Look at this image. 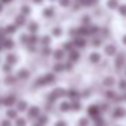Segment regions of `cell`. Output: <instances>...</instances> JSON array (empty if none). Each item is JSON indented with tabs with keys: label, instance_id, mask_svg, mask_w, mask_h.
<instances>
[{
	"label": "cell",
	"instance_id": "obj_1",
	"mask_svg": "<svg viewBox=\"0 0 126 126\" xmlns=\"http://www.w3.org/2000/svg\"><path fill=\"white\" fill-rule=\"evenodd\" d=\"M53 81H54V75L47 73V75H45L42 79H38V80H37L35 84H37V85H45V84H50V83H53Z\"/></svg>",
	"mask_w": 126,
	"mask_h": 126
},
{
	"label": "cell",
	"instance_id": "obj_2",
	"mask_svg": "<svg viewBox=\"0 0 126 126\" xmlns=\"http://www.w3.org/2000/svg\"><path fill=\"white\" fill-rule=\"evenodd\" d=\"M98 114H99L98 106H91V107H88V115H91V117H96Z\"/></svg>",
	"mask_w": 126,
	"mask_h": 126
},
{
	"label": "cell",
	"instance_id": "obj_3",
	"mask_svg": "<svg viewBox=\"0 0 126 126\" xmlns=\"http://www.w3.org/2000/svg\"><path fill=\"white\" fill-rule=\"evenodd\" d=\"M38 114H39V109H38V107H31L30 111H29V117H30V118L38 117Z\"/></svg>",
	"mask_w": 126,
	"mask_h": 126
},
{
	"label": "cell",
	"instance_id": "obj_4",
	"mask_svg": "<svg viewBox=\"0 0 126 126\" xmlns=\"http://www.w3.org/2000/svg\"><path fill=\"white\" fill-rule=\"evenodd\" d=\"M90 61L92 64L99 63V61H100V54H99V53H92V54L90 56Z\"/></svg>",
	"mask_w": 126,
	"mask_h": 126
},
{
	"label": "cell",
	"instance_id": "obj_5",
	"mask_svg": "<svg viewBox=\"0 0 126 126\" xmlns=\"http://www.w3.org/2000/svg\"><path fill=\"white\" fill-rule=\"evenodd\" d=\"M3 103L6 104V106H12V104L15 103V96H7V98H4Z\"/></svg>",
	"mask_w": 126,
	"mask_h": 126
},
{
	"label": "cell",
	"instance_id": "obj_6",
	"mask_svg": "<svg viewBox=\"0 0 126 126\" xmlns=\"http://www.w3.org/2000/svg\"><path fill=\"white\" fill-rule=\"evenodd\" d=\"M125 114H126V111H125L123 109H121V107H117V109H115V111H114V117H115V118L123 117Z\"/></svg>",
	"mask_w": 126,
	"mask_h": 126
},
{
	"label": "cell",
	"instance_id": "obj_7",
	"mask_svg": "<svg viewBox=\"0 0 126 126\" xmlns=\"http://www.w3.org/2000/svg\"><path fill=\"white\" fill-rule=\"evenodd\" d=\"M29 76H30V73H29V72L26 71V69H22V71L18 72V77H19V79H22V80L27 79Z\"/></svg>",
	"mask_w": 126,
	"mask_h": 126
},
{
	"label": "cell",
	"instance_id": "obj_8",
	"mask_svg": "<svg viewBox=\"0 0 126 126\" xmlns=\"http://www.w3.org/2000/svg\"><path fill=\"white\" fill-rule=\"evenodd\" d=\"M12 46H14V41H12V39H4L3 41V47H6V49H12Z\"/></svg>",
	"mask_w": 126,
	"mask_h": 126
},
{
	"label": "cell",
	"instance_id": "obj_9",
	"mask_svg": "<svg viewBox=\"0 0 126 126\" xmlns=\"http://www.w3.org/2000/svg\"><path fill=\"white\" fill-rule=\"evenodd\" d=\"M75 46H77V47H84V46H85V41H84L83 38L75 39Z\"/></svg>",
	"mask_w": 126,
	"mask_h": 126
},
{
	"label": "cell",
	"instance_id": "obj_10",
	"mask_svg": "<svg viewBox=\"0 0 126 126\" xmlns=\"http://www.w3.org/2000/svg\"><path fill=\"white\" fill-rule=\"evenodd\" d=\"M53 94H54V96H56V98H61V96H64L66 92H65L64 90H61V88H57V90H54V91H53Z\"/></svg>",
	"mask_w": 126,
	"mask_h": 126
},
{
	"label": "cell",
	"instance_id": "obj_11",
	"mask_svg": "<svg viewBox=\"0 0 126 126\" xmlns=\"http://www.w3.org/2000/svg\"><path fill=\"white\" fill-rule=\"evenodd\" d=\"M15 63H16V56L15 54H8L7 56V64H11L12 65V64H15Z\"/></svg>",
	"mask_w": 126,
	"mask_h": 126
},
{
	"label": "cell",
	"instance_id": "obj_12",
	"mask_svg": "<svg viewBox=\"0 0 126 126\" xmlns=\"http://www.w3.org/2000/svg\"><path fill=\"white\" fill-rule=\"evenodd\" d=\"M122 64H123V56L122 54H118L117 56V60H115V65H117L118 68H121Z\"/></svg>",
	"mask_w": 126,
	"mask_h": 126
},
{
	"label": "cell",
	"instance_id": "obj_13",
	"mask_svg": "<svg viewBox=\"0 0 126 126\" xmlns=\"http://www.w3.org/2000/svg\"><path fill=\"white\" fill-rule=\"evenodd\" d=\"M60 109H61V111H68V110L71 109V103H68V102H63V103L60 104Z\"/></svg>",
	"mask_w": 126,
	"mask_h": 126
},
{
	"label": "cell",
	"instance_id": "obj_14",
	"mask_svg": "<svg viewBox=\"0 0 126 126\" xmlns=\"http://www.w3.org/2000/svg\"><path fill=\"white\" fill-rule=\"evenodd\" d=\"M106 53L109 56H114L115 54V46H112V45H110V46L106 47Z\"/></svg>",
	"mask_w": 126,
	"mask_h": 126
},
{
	"label": "cell",
	"instance_id": "obj_15",
	"mask_svg": "<svg viewBox=\"0 0 126 126\" xmlns=\"http://www.w3.org/2000/svg\"><path fill=\"white\" fill-rule=\"evenodd\" d=\"M66 95L69 96V98H72V99H75V100H76L77 98H79V94L76 92V91H73V90H71V91H68V92H66Z\"/></svg>",
	"mask_w": 126,
	"mask_h": 126
},
{
	"label": "cell",
	"instance_id": "obj_16",
	"mask_svg": "<svg viewBox=\"0 0 126 126\" xmlns=\"http://www.w3.org/2000/svg\"><path fill=\"white\" fill-rule=\"evenodd\" d=\"M26 109H27V103L23 102V100H20L19 103H18V110H19V111H25Z\"/></svg>",
	"mask_w": 126,
	"mask_h": 126
},
{
	"label": "cell",
	"instance_id": "obj_17",
	"mask_svg": "<svg viewBox=\"0 0 126 126\" xmlns=\"http://www.w3.org/2000/svg\"><path fill=\"white\" fill-rule=\"evenodd\" d=\"M53 14H54V10H53L52 7H49V8H45V11H44V15H45L46 18L52 16Z\"/></svg>",
	"mask_w": 126,
	"mask_h": 126
},
{
	"label": "cell",
	"instance_id": "obj_18",
	"mask_svg": "<svg viewBox=\"0 0 126 126\" xmlns=\"http://www.w3.org/2000/svg\"><path fill=\"white\" fill-rule=\"evenodd\" d=\"M15 22H16V26H23L25 25V16H23V15L18 16L16 19H15Z\"/></svg>",
	"mask_w": 126,
	"mask_h": 126
},
{
	"label": "cell",
	"instance_id": "obj_19",
	"mask_svg": "<svg viewBox=\"0 0 126 126\" xmlns=\"http://www.w3.org/2000/svg\"><path fill=\"white\" fill-rule=\"evenodd\" d=\"M63 57H64V52H63V50H56V52H54V58H56V60H61Z\"/></svg>",
	"mask_w": 126,
	"mask_h": 126
},
{
	"label": "cell",
	"instance_id": "obj_20",
	"mask_svg": "<svg viewBox=\"0 0 126 126\" xmlns=\"http://www.w3.org/2000/svg\"><path fill=\"white\" fill-rule=\"evenodd\" d=\"M69 60H71V61L79 60V53H77V52H71V54H69Z\"/></svg>",
	"mask_w": 126,
	"mask_h": 126
},
{
	"label": "cell",
	"instance_id": "obj_21",
	"mask_svg": "<svg viewBox=\"0 0 126 126\" xmlns=\"http://www.w3.org/2000/svg\"><path fill=\"white\" fill-rule=\"evenodd\" d=\"M107 6H109L110 8H117L118 7V0H109Z\"/></svg>",
	"mask_w": 126,
	"mask_h": 126
},
{
	"label": "cell",
	"instance_id": "obj_22",
	"mask_svg": "<svg viewBox=\"0 0 126 126\" xmlns=\"http://www.w3.org/2000/svg\"><path fill=\"white\" fill-rule=\"evenodd\" d=\"M15 30H16V25L15 26H7L6 27V33H8V34H14Z\"/></svg>",
	"mask_w": 126,
	"mask_h": 126
},
{
	"label": "cell",
	"instance_id": "obj_23",
	"mask_svg": "<svg viewBox=\"0 0 126 126\" xmlns=\"http://www.w3.org/2000/svg\"><path fill=\"white\" fill-rule=\"evenodd\" d=\"M64 69H65V66H64L63 64H60V63H57V64L54 65V71H56V72H63Z\"/></svg>",
	"mask_w": 126,
	"mask_h": 126
},
{
	"label": "cell",
	"instance_id": "obj_24",
	"mask_svg": "<svg viewBox=\"0 0 126 126\" xmlns=\"http://www.w3.org/2000/svg\"><path fill=\"white\" fill-rule=\"evenodd\" d=\"M112 84H114V80H112L111 77H107V79L104 80V85H106V87H111Z\"/></svg>",
	"mask_w": 126,
	"mask_h": 126
},
{
	"label": "cell",
	"instance_id": "obj_25",
	"mask_svg": "<svg viewBox=\"0 0 126 126\" xmlns=\"http://www.w3.org/2000/svg\"><path fill=\"white\" fill-rule=\"evenodd\" d=\"M37 29H38V26L35 25V23H31L30 26H29V30H30V33H37Z\"/></svg>",
	"mask_w": 126,
	"mask_h": 126
},
{
	"label": "cell",
	"instance_id": "obj_26",
	"mask_svg": "<svg viewBox=\"0 0 126 126\" xmlns=\"http://www.w3.org/2000/svg\"><path fill=\"white\" fill-rule=\"evenodd\" d=\"M80 107H81V104L79 103V102H73V103L71 104V109H73V110H80Z\"/></svg>",
	"mask_w": 126,
	"mask_h": 126
},
{
	"label": "cell",
	"instance_id": "obj_27",
	"mask_svg": "<svg viewBox=\"0 0 126 126\" xmlns=\"http://www.w3.org/2000/svg\"><path fill=\"white\" fill-rule=\"evenodd\" d=\"M7 117L8 118H16V112H15L14 110H8V111H7Z\"/></svg>",
	"mask_w": 126,
	"mask_h": 126
},
{
	"label": "cell",
	"instance_id": "obj_28",
	"mask_svg": "<svg viewBox=\"0 0 126 126\" xmlns=\"http://www.w3.org/2000/svg\"><path fill=\"white\" fill-rule=\"evenodd\" d=\"M37 41H38V39H37L35 35H31L30 38H29V44H30V45H35Z\"/></svg>",
	"mask_w": 126,
	"mask_h": 126
},
{
	"label": "cell",
	"instance_id": "obj_29",
	"mask_svg": "<svg viewBox=\"0 0 126 126\" xmlns=\"http://www.w3.org/2000/svg\"><path fill=\"white\" fill-rule=\"evenodd\" d=\"M46 122H47V118H46V117H39V118H38V123H39V125L44 126Z\"/></svg>",
	"mask_w": 126,
	"mask_h": 126
},
{
	"label": "cell",
	"instance_id": "obj_30",
	"mask_svg": "<svg viewBox=\"0 0 126 126\" xmlns=\"http://www.w3.org/2000/svg\"><path fill=\"white\" fill-rule=\"evenodd\" d=\"M16 126H26V121L23 119V118H19V119H16Z\"/></svg>",
	"mask_w": 126,
	"mask_h": 126
},
{
	"label": "cell",
	"instance_id": "obj_31",
	"mask_svg": "<svg viewBox=\"0 0 126 126\" xmlns=\"http://www.w3.org/2000/svg\"><path fill=\"white\" fill-rule=\"evenodd\" d=\"M41 42H42V45H45V46H46V45L50 44V38H49V37H44V38L41 39Z\"/></svg>",
	"mask_w": 126,
	"mask_h": 126
},
{
	"label": "cell",
	"instance_id": "obj_32",
	"mask_svg": "<svg viewBox=\"0 0 126 126\" xmlns=\"http://www.w3.org/2000/svg\"><path fill=\"white\" fill-rule=\"evenodd\" d=\"M119 14L122 16H126V6H121L119 7Z\"/></svg>",
	"mask_w": 126,
	"mask_h": 126
},
{
	"label": "cell",
	"instance_id": "obj_33",
	"mask_svg": "<svg viewBox=\"0 0 126 126\" xmlns=\"http://www.w3.org/2000/svg\"><path fill=\"white\" fill-rule=\"evenodd\" d=\"M22 12H23V15H27V14H30V7H27V6H23V7H22Z\"/></svg>",
	"mask_w": 126,
	"mask_h": 126
},
{
	"label": "cell",
	"instance_id": "obj_34",
	"mask_svg": "<svg viewBox=\"0 0 126 126\" xmlns=\"http://www.w3.org/2000/svg\"><path fill=\"white\" fill-rule=\"evenodd\" d=\"M106 95H107V98H109V99H115V98H117L115 92H112V91H109V92H107Z\"/></svg>",
	"mask_w": 126,
	"mask_h": 126
},
{
	"label": "cell",
	"instance_id": "obj_35",
	"mask_svg": "<svg viewBox=\"0 0 126 126\" xmlns=\"http://www.w3.org/2000/svg\"><path fill=\"white\" fill-rule=\"evenodd\" d=\"M119 88H121V90H123V91H126V81H125V80H121V81H119Z\"/></svg>",
	"mask_w": 126,
	"mask_h": 126
},
{
	"label": "cell",
	"instance_id": "obj_36",
	"mask_svg": "<svg viewBox=\"0 0 126 126\" xmlns=\"http://www.w3.org/2000/svg\"><path fill=\"white\" fill-rule=\"evenodd\" d=\"M64 49L72 50V42H66V44H64Z\"/></svg>",
	"mask_w": 126,
	"mask_h": 126
},
{
	"label": "cell",
	"instance_id": "obj_37",
	"mask_svg": "<svg viewBox=\"0 0 126 126\" xmlns=\"http://www.w3.org/2000/svg\"><path fill=\"white\" fill-rule=\"evenodd\" d=\"M69 3H71L69 0H60V4H61L63 7H66V6H69Z\"/></svg>",
	"mask_w": 126,
	"mask_h": 126
},
{
	"label": "cell",
	"instance_id": "obj_38",
	"mask_svg": "<svg viewBox=\"0 0 126 126\" xmlns=\"http://www.w3.org/2000/svg\"><path fill=\"white\" fill-rule=\"evenodd\" d=\"M80 4H81V6H90L91 0H80Z\"/></svg>",
	"mask_w": 126,
	"mask_h": 126
},
{
	"label": "cell",
	"instance_id": "obj_39",
	"mask_svg": "<svg viewBox=\"0 0 126 126\" xmlns=\"http://www.w3.org/2000/svg\"><path fill=\"white\" fill-rule=\"evenodd\" d=\"M6 30H3V29H1V30H0V41H4V35H6Z\"/></svg>",
	"mask_w": 126,
	"mask_h": 126
},
{
	"label": "cell",
	"instance_id": "obj_40",
	"mask_svg": "<svg viewBox=\"0 0 126 126\" xmlns=\"http://www.w3.org/2000/svg\"><path fill=\"white\" fill-rule=\"evenodd\" d=\"M3 71H4V72H10V71H11V64H7V65H4V66H3Z\"/></svg>",
	"mask_w": 126,
	"mask_h": 126
},
{
	"label": "cell",
	"instance_id": "obj_41",
	"mask_svg": "<svg viewBox=\"0 0 126 126\" xmlns=\"http://www.w3.org/2000/svg\"><path fill=\"white\" fill-rule=\"evenodd\" d=\"M42 54H44V56H49L50 54V49H47V47H46V49H44V50H42Z\"/></svg>",
	"mask_w": 126,
	"mask_h": 126
},
{
	"label": "cell",
	"instance_id": "obj_42",
	"mask_svg": "<svg viewBox=\"0 0 126 126\" xmlns=\"http://www.w3.org/2000/svg\"><path fill=\"white\" fill-rule=\"evenodd\" d=\"M53 34H54V35H60V34H61V29H54V30H53Z\"/></svg>",
	"mask_w": 126,
	"mask_h": 126
},
{
	"label": "cell",
	"instance_id": "obj_43",
	"mask_svg": "<svg viewBox=\"0 0 126 126\" xmlns=\"http://www.w3.org/2000/svg\"><path fill=\"white\" fill-rule=\"evenodd\" d=\"M1 126H11V123H10V121H8V119H6V121H3Z\"/></svg>",
	"mask_w": 126,
	"mask_h": 126
},
{
	"label": "cell",
	"instance_id": "obj_44",
	"mask_svg": "<svg viewBox=\"0 0 126 126\" xmlns=\"http://www.w3.org/2000/svg\"><path fill=\"white\" fill-rule=\"evenodd\" d=\"M56 126H66V123L63 122V121H58V122L56 123Z\"/></svg>",
	"mask_w": 126,
	"mask_h": 126
},
{
	"label": "cell",
	"instance_id": "obj_45",
	"mask_svg": "<svg viewBox=\"0 0 126 126\" xmlns=\"http://www.w3.org/2000/svg\"><path fill=\"white\" fill-rule=\"evenodd\" d=\"M100 44H102L100 39H95V41H94V46H99Z\"/></svg>",
	"mask_w": 126,
	"mask_h": 126
},
{
	"label": "cell",
	"instance_id": "obj_46",
	"mask_svg": "<svg viewBox=\"0 0 126 126\" xmlns=\"http://www.w3.org/2000/svg\"><path fill=\"white\" fill-rule=\"evenodd\" d=\"M14 77H7V79H6V83H12V81H14Z\"/></svg>",
	"mask_w": 126,
	"mask_h": 126
},
{
	"label": "cell",
	"instance_id": "obj_47",
	"mask_svg": "<svg viewBox=\"0 0 126 126\" xmlns=\"http://www.w3.org/2000/svg\"><path fill=\"white\" fill-rule=\"evenodd\" d=\"M122 42H123V44L126 45V35H125V37H123V38H122Z\"/></svg>",
	"mask_w": 126,
	"mask_h": 126
},
{
	"label": "cell",
	"instance_id": "obj_48",
	"mask_svg": "<svg viewBox=\"0 0 126 126\" xmlns=\"http://www.w3.org/2000/svg\"><path fill=\"white\" fill-rule=\"evenodd\" d=\"M11 0H1V3H10Z\"/></svg>",
	"mask_w": 126,
	"mask_h": 126
},
{
	"label": "cell",
	"instance_id": "obj_49",
	"mask_svg": "<svg viewBox=\"0 0 126 126\" xmlns=\"http://www.w3.org/2000/svg\"><path fill=\"white\" fill-rule=\"evenodd\" d=\"M35 3H42V0H34Z\"/></svg>",
	"mask_w": 126,
	"mask_h": 126
},
{
	"label": "cell",
	"instance_id": "obj_50",
	"mask_svg": "<svg viewBox=\"0 0 126 126\" xmlns=\"http://www.w3.org/2000/svg\"><path fill=\"white\" fill-rule=\"evenodd\" d=\"M1 47H3V44H0V50H1Z\"/></svg>",
	"mask_w": 126,
	"mask_h": 126
},
{
	"label": "cell",
	"instance_id": "obj_51",
	"mask_svg": "<svg viewBox=\"0 0 126 126\" xmlns=\"http://www.w3.org/2000/svg\"><path fill=\"white\" fill-rule=\"evenodd\" d=\"M0 12H1V3H0Z\"/></svg>",
	"mask_w": 126,
	"mask_h": 126
},
{
	"label": "cell",
	"instance_id": "obj_52",
	"mask_svg": "<svg viewBox=\"0 0 126 126\" xmlns=\"http://www.w3.org/2000/svg\"><path fill=\"white\" fill-rule=\"evenodd\" d=\"M35 126H42V125H39V123H38V125H35Z\"/></svg>",
	"mask_w": 126,
	"mask_h": 126
},
{
	"label": "cell",
	"instance_id": "obj_53",
	"mask_svg": "<svg viewBox=\"0 0 126 126\" xmlns=\"http://www.w3.org/2000/svg\"><path fill=\"white\" fill-rule=\"evenodd\" d=\"M92 1H96V0H92Z\"/></svg>",
	"mask_w": 126,
	"mask_h": 126
}]
</instances>
